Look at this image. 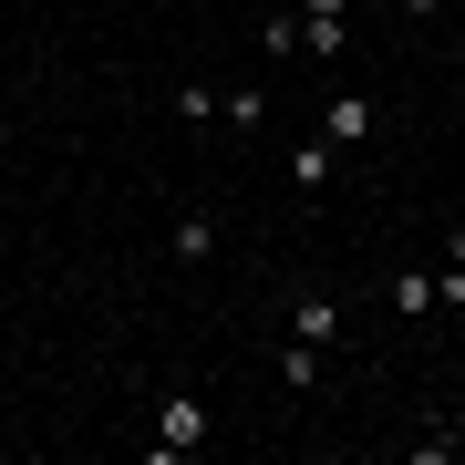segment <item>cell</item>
Wrapping results in <instances>:
<instances>
[{"label":"cell","instance_id":"cell-8","mask_svg":"<svg viewBox=\"0 0 465 465\" xmlns=\"http://www.w3.org/2000/svg\"><path fill=\"white\" fill-rule=\"evenodd\" d=\"M280 382H290V393H311V382H321V341H290V351H280Z\"/></svg>","mask_w":465,"mask_h":465},{"label":"cell","instance_id":"cell-7","mask_svg":"<svg viewBox=\"0 0 465 465\" xmlns=\"http://www.w3.org/2000/svg\"><path fill=\"white\" fill-rule=\"evenodd\" d=\"M166 114H176V124H217V114H228V94H217V84H176Z\"/></svg>","mask_w":465,"mask_h":465},{"label":"cell","instance_id":"cell-13","mask_svg":"<svg viewBox=\"0 0 465 465\" xmlns=\"http://www.w3.org/2000/svg\"><path fill=\"white\" fill-rule=\"evenodd\" d=\"M217 11H249V0H217Z\"/></svg>","mask_w":465,"mask_h":465},{"label":"cell","instance_id":"cell-5","mask_svg":"<svg viewBox=\"0 0 465 465\" xmlns=\"http://www.w3.org/2000/svg\"><path fill=\"white\" fill-rule=\"evenodd\" d=\"M382 290H393V311H403V321L445 311V300H434V269H393V280H382Z\"/></svg>","mask_w":465,"mask_h":465},{"label":"cell","instance_id":"cell-11","mask_svg":"<svg viewBox=\"0 0 465 465\" xmlns=\"http://www.w3.org/2000/svg\"><path fill=\"white\" fill-rule=\"evenodd\" d=\"M300 11H311V21H341V11H351V0H300Z\"/></svg>","mask_w":465,"mask_h":465},{"label":"cell","instance_id":"cell-12","mask_svg":"<svg viewBox=\"0 0 465 465\" xmlns=\"http://www.w3.org/2000/svg\"><path fill=\"white\" fill-rule=\"evenodd\" d=\"M393 11H414V21H424V11H434V0H393Z\"/></svg>","mask_w":465,"mask_h":465},{"label":"cell","instance_id":"cell-10","mask_svg":"<svg viewBox=\"0 0 465 465\" xmlns=\"http://www.w3.org/2000/svg\"><path fill=\"white\" fill-rule=\"evenodd\" d=\"M228 124H238V134L269 124V94H259V84H238V94H228Z\"/></svg>","mask_w":465,"mask_h":465},{"label":"cell","instance_id":"cell-4","mask_svg":"<svg viewBox=\"0 0 465 465\" xmlns=\"http://www.w3.org/2000/svg\"><path fill=\"white\" fill-rule=\"evenodd\" d=\"M331 166H341L331 134H300V145H290V176H300V186H331Z\"/></svg>","mask_w":465,"mask_h":465},{"label":"cell","instance_id":"cell-3","mask_svg":"<svg viewBox=\"0 0 465 465\" xmlns=\"http://www.w3.org/2000/svg\"><path fill=\"white\" fill-rule=\"evenodd\" d=\"M290 341H321V351H331V341H341V300L311 290V300H300V321H290Z\"/></svg>","mask_w":465,"mask_h":465},{"label":"cell","instance_id":"cell-6","mask_svg":"<svg viewBox=\"0 0 465 465\" xmlns=\"http://www.w3.org/2000/svg\"><path fill=\"white\" fill-rule=\"evenodd\" d=\"M166 249H176L186 269H197V259L217 249V207H186V217H176V238H166Z\"/></svg>","mask_w":465,"mask_h":465},{"label":"cell","instance_id":"cell-1","mask_svg":"<svg viewBox=\"0 0 465 465\" xmlns=\"http://www.w3.org/2000/svg\"><path fill=\"white\" fill-rule=\"evenodd\" d=\"M197 445H207V393L176 382V393L155 403V465H176V455H197Z\"/></svg>","mask_w":465,"mask_h":465},{"label":"cell","instance_id":"cell-2","mask_svg":"<svg viewBox=\"0 0 465 465\" xmlns=\"http://www.w3.org/2000/svg\"><path fill=\"white\" fill-rule=\"evenodd\" d=\"M321 134L331 145H372V94H321Z\"/></svg>","mask_w":465,"mask_h":465},{"label":"cell","instance_id":"cell-9","mask_svg":"<svg viewBox=\"0 0 465 465\" xmlns=\"http://www.w3.org/2000/svg\"><path fill=\"white\" fill-rule=\"evenodd\" d=\"M341 42H351V21H300V52H321V63H341Z\"/></svg>","mask_w":465,"mask_h":465}]
</instances>
